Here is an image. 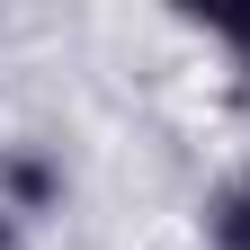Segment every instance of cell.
Here are the masks:
<instances>
[{
	"label": "cell",
	"mask_w": 250,
	"mask_h": 250,
	"mask_svg": "<svg viewBox=\"0 0 250 250\" xmlns=\"http://www.w3.org/2000/svg\"><path fill=\"white\" fill-rule=\"evenodd\" d=\"M54 197H62V179H54L45 152H0V206L9 214H45Z\"/></svg>",
	"instance_id": "obj_1"
},
{
	"label": "cell",
	"mask_w": 250,
	"mask_h": 250,
	"mask_svg": "<svg viewBox=\"0 0 250 250\" xmlns=\"http://www.w3.org/2000/svg\"><path fill=\"white\" fill-rule=\"evenodd\" d=\"M214 241H224V250H250V179H232L224 197H214Z\"/></svg>",
	"instance_id": "obj_2"
},
{
	"label": "cell",
	"mask_w": 250,
	"mask_h": 250,
	"mask_svg": "<svg viewBox=\"0 0 250 250\" xmlns=\"http://www.w3.org/2000/svg\"><path fill=\"white\" fill-rule=\"evenodd\" d=\"M206 27H214V36L241 54V72H250V9H206Z\"/></svg>",
	"instance_id": "obj_3"
},
{
	"label": "cell",
	"mask_w": 250,
	"mask_h": 250,
	"mask_svg": "<svg viewBox=\"0 0 250 250\" xmlns=\"http://www.w3.org/2000/svg\"><path fill=\"white\" fill-rule=\"evenodd\" d=\"M0 250H27V232H18V214L0 206Z\"/></svg>",
	"instance_id": "obj_4"
}]
</instances>
